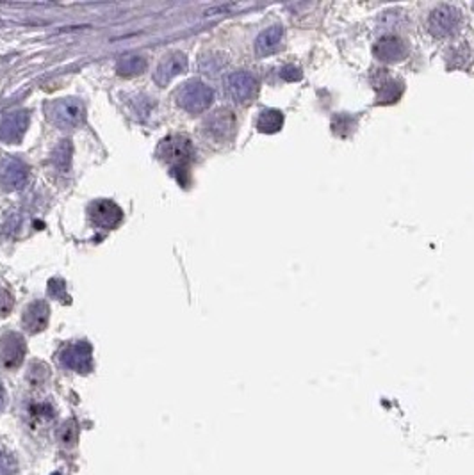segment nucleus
Masks as SVG:
<instances>
[{"label":"nucleus","mask_w":474,"mask_h":475,"mask_svg":"<svg viewBox=\"0 0 474 475\" xmlns=\"http://www.w3.org/2000/svg\"><path fill=\"white\" fill-rule=\"evenodd\" d=\"M159 155L169 164L173 175L177 176L178 173L187 171V166L193 160L194 150L187 137L172 136L161 142Z\"/></svg>","instance_id":"nucleus-1"},{"label":"nucleus","mask_w":474,"mask_h":475,"mask_svg":"<svg viewBox=\"0 0 474 475\" xmlns=\"http://www.w3.org/2000/svg\"><path fill=\"white\" fill-rule=\"evenodd\" d=\"M177 102L182 109L196 114V112H202L211 107L212 102H214V91L203 82L189 81L178 89Z\"/></svg>","instance_id":"nucleus-2"},{"label":"nucleus","mask_w":474,"mask_h":475,"mask_svg":"<svg viewBox=\"0 0 474 475\" xmlns=\"http://www.w3.org/2000/svg\"><path fill=\"white\" fill-rule=\"evenodd\" d=\"M84 103L77 98H63L48 107V120L59 129H75L84 121Z\"/></svg>","instance_id":"nucleus-3"},{"label":"nucleus","mask_w":474,"mask_h":475,"mask_svg":"<svg viewBox=\"0 0 474 475\" xmlns=\"http://www.w3.org/2000/svg\"><path fill=\"white\" fill-rule=\"evenodd\" d=\"M462 27V13L453 6H439L428 18V30L435 38H449Z\"/></svg>","instance_id":"nucleus-4"},{"label":"nucleus","mask_w":474,"mask_h":475,"mask_svg":"<svg viewBox=\"0 0 474 475\" xmlns=\"http://www.w3.org/2000/svg\"><path fill=\"white\" fill-rule=\"evenodd\" d=\"M225 91L236 103H248L257 93V78L250 72L239 70L225 78Z\"/></svg>","instance_id":"nucleus-5"},{"label":"nucleus","mask_w":474,"mask_h":475,"mask_svg":"<svg viewBox=\"0 0 474 475\" xmlns=\"http://www.w3.org/2000/svg\"><path fill=\"white\" fill-rule=\"evenodd\" d=\"M27 355V346L22 335L6 333L0 339V367L13 370L23 363Z\"/></svg>","instance_id":"nucleus-6"},{"label":"nucleus","mask_w":474,"mask_h":475,"mask_svg":"<svg viewBox=\"0 0 474 475\" xmlns=\"http://www.w3.org/2000/svg\"><path fill=\"white\" fill-rule=\"evenodd\" d=\"M61 363L79 374H87L93 368V352L87 342H75L66 346L59 355Z\"/></svg>","instance_id":"nucleus-7"},{"label":"nucleus","mask_w":474,"mask_h":475,"mask_svg":"<svg viewBox=\"0 0 474 475\" xmlns=\"http://www.w3.org/2000/svg\"><path fill=\"white\" fill-rule=\"evenodd\" d=\"M234 129H236V118L227 109L212 112L207 120L203 121V132L211 137L212 141L225 142L232 137Z\"/></svg>","instance_id":"nucleus-8"},{"label":"nucleus","mask_w":474,"mask_h":475,"mask_svg":"<svg viewBox=\"0 0 474 475\" xmlns=\"http://www.w3.org/2000/svg\"><path fill=\"white\" fill-rule=\"evenodd\" d=\"M373 52H375L376 59H380L382 63L394 65V63H400V61H403L409 56V45L400 36L387 34L376 41Z\"/></svg>","instance_id":"nucleus-9"},{"label":"nucleus","mask_w":474,"mask_h":475,"mask_svg":"<svg viewBox=\"0 0 474 475\" xmlns=\"http://www.w3.org/2000/svg\"><path fill=\"white\" fill-rule=\"evenodd\" d=\"M27 166L18 158L0 160V187L4 191H20L27 182Z\"/></svg>","instance_id":"nucleus-10"},{"label":"nucleus","mask_w":474,"mask_h":475,"mask_svg":"<svg viewBox=\"0 0 474 475\" xmlns=\"http://www.w3.org/2000/svg\"><path fill=\"white\" fill-rule=\"evenodd\" d=\"M90 218L95 226L104 228V230H112V228H116L121 223L123 212H121V209L114 202L99 200V202L91 203Z\"/></svg>","instance_id":"nucleus-11"},{"label":"nucleus","mask_w":474,"mask_h":475,"mask_svg":"<svg viewBox=\"0 0 474 475\" xmlns=\"http://www.w3.org/2000/svg\"><path fill=\"white\" fill-rule=\"evenodd\" d=\"M29 127V112L17 111L4 118L0 125V142L4 145H17L23 139Z\"/></svg>","instance_id":"nucleus-12"},{"label":"nucleus","mask_w":474,"mask_h":475,"mask_svg":"<svg viewBox=\"0 0 474 475\" xmlns=\"http://www.w3.org/2000/svg\"><path fill=\"white\" fill-rule=\"evenodd\" d=\"M185 70H187V57L182 52H173L161 61V65L154 73V81L164 87Z\"/></svg>","instance_id":"nucleus-13"},{"label":"nucleus","mask_w":474,"mask_h":475,"mask_svg":"<svg viewBox=\"0 0 474 475\" xmlns=\"http://www.w3.org/2000/svg\"><path fill=\"white\" fill-rule=\"evenodd\" d=\"M48 317H50V308L45 301H34L23 310L22 322L29 333H39L43 331L48 324Z\"/></svg>","instance_id":"nucleus-14"},{"label":"nucleus","mask_w":474,"mask_h":475,"mask_svg":"<svg viewBox=\"0 0 474 475\" xmlns=\"http://www.w3.org/2000/svg\"><path fill=\"white\" fill-rule=\"evenodd\" d=\"M282 38H284V29H282L280 25H273L269 27V29L264 30V32H260L257 41H255V52H257V56H269L271 52H275L276 48L280 47Z\"/></svg>","instance_id":"nucleus-15"},{"label":"nucleus","mask_w":474,"mask_h":475,"mask_svg":"<svg viewBox=\"0 0 474 475\" xmlns=\"http://www.w3.org/2000/svg\"><path fill=\"white\" fill-rule=\"evenodd\" d=\"M147 59L138 54H129V56L120 57V61L116 63V72L123 77H136L139 73H143L147 70Z\"/></svg>","instance_id":"nucleus-16"},{"label":"nucleus","mask_w":474,"mask_h":475,"mask_svg":"<svg viewBox=\"0 0 474 475\" xmlns=\"http://www.w3.org/2000/svg\"><path fill=\"white\" fill-rule=\"evenodd\" d=\"M282 125H284V114L275 109H266L260 112L257 120V130L262 134H275L282 129Z\"/></svg>","instance_id":"nucleus-17"},{"label":"nucleus","mask_w":474,"mask_h":475,"mask_svg":"<svg viewBox=\"0 0 474 475\" xmlns=\"http://www.w3.org/2000/svg\"><path fill=\"white\" fill-rule=\"evenodd\" d=\"M52 162L59 171H68L70 162H72V145H70V141H61L56 146L52 155Z\"/></svg>","instance_id":"nucleus-18"},{"label":"nucleus","mask_w":474,"mask_h":475,"mask_svg":"<svg viewBox=\"0 0 474 475\" xmlns=\"http://www.w3.org/2000/svg\"><path fill=\"white\" fill-rule=\"evenodd\" d=\"M54 419V408L48 403H38L30 406V420L36 424H47Z\"/></svg>","instance_id":"nucleus-19"},{"label":"nucleus","mask_w":474,"mask_h":475,"mask_svg":"<svg viewBox=\"0 0 474 475\" xmlns=\"http://www.w3.org/2000/svg\"><path fill=\"white\" fill-rule=\"evenodd\" d=\"M48 292H50L52 295H56L57 299H61L63 303H70V297H68V294H66V285L63 279H50Z\"/></svg>","instance_id":"nucleus-20"},{"label":"nucleus","mask_w":474,"mask_h":475,"mask_svg":"<svg viewBox=\"0 0 474 475\" xmlns=\"http://www.w3.org/2000/svg\"><path fill=\"white\" fill-rule=\"evenodd\" d=\"M61 441H63V445L66 447H72V443H75V438H77V431H75V425L74 424H65V427L61 429Z\"/></svg>","instance_id":"nucleus-21"},{"label":"nucleus","mask_w":474,"mask_h":475,"mask_svg":"<svg viewBox=\"0 0 474 475\" xmlns=\"http://www.w3.org/2000/svg\"><path fill=\"white\" fill-rule=\"evenodd\" d=\"M11 308H13V297H11V294L8 291L0 288V315H8L11 312Z\"/></svg>","instance_id":"nucleus-22"},{"label":"nucleus","mask_w":474,"mask_h":475,"mask_svg":"<svg viewBox=\"0 0 474 475\" xmlns=\"http://www.w3.org/2000/svg\"><path fill=\"white\" fill-rule=\"evenodd\" d=\"M298 68H293V66H285L284 70H282V77L285 78V81H298V78H302V73H293L296 72Z\"/></svg>","instance_id":"nucleus-23"},{"label":"nucleus","mask_w":474,"mask_h":475,"mask_svg":"<svg viewBox=\"0 0 474 475\" xmlns=\"http://www.w3.org/2000/svg\"><path fill=\"white\" fill-rule=\"evenodd\" d=\"M6 406V390H4V385H2V381H0V411L4 410Z\"/></svg>","instance_id":"nucleus-24"}]
</instances>
